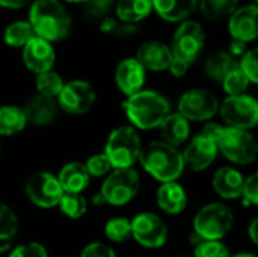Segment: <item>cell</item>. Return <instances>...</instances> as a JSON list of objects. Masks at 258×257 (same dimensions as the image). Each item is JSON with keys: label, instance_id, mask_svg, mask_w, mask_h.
I'll return each mask as SVG.
<instances>
[{"label": "cell", "instance_id": "6da1fadb", "mask_svg": "<svg viewBox=\"0 0 258 257\" xmlns=\"http://www.w3.org/2000/svg\"><path fill=\"white\" fill-rule=\"evenodd\" d=\"M29 23L36 36L48 42L63 39L71 29V18L59 0H35L29 12Z\"/></svg>", "mask_w": 258, "mask_h": 257}, {"label": "cell", "instance_id": "f6af8a7d", "mask_svg": "<svg viewBox=\"0 0 258 257\" xmlns=\"http://www.w3.org/2000/svg\"><path fill=\"white\" fill-rule=\"evenodd\" d=\"M32 0H0L2 8H9V9H20L26 5H29Z\"/></svg>", "mask_w": 258, "mask_h": 257}, {"label": "cell", "instance_id": "277c9868", "mask_svg": "<svg viewBox=\"0 0 258 257\" xmlns=\"http://www.w3.org/2000/svg\"><path fill=\"white\" fill-rule=\"evenodd\" d=\"M141 151L142 144L136 129L132 126H121L109 135L103 153L110 161L113 170H124L132 168L136 161H139Z\"/></svg>", "mask_w": 258, "mask_h": 257}, {"label": "cell", "instance_id": "d590c367", "mask_svg": "<svg viewBox=\"0 0 258 257\" xmlns=\"http://www.w3.org/2000/svg\"><path fill=\"white\" fill-rule=\"evenodd\" d=\"M88 173L91 177H103L107 176L109 171L112 170V164L107 159V156L104 153H98V155H92L86 164H85Z\"/></svg>", "mask_w": 258, "mask_h": 257}, {"label": "cell", "instance_id": "f546056e", "mask_svg": "<svg viewBox=\"0 0 258 257\" xmlns=\"http://www.w3.org/2000/svg\"><path fill=\"white\" fill-rule=\"evenodd\" d=\"M36 89H38V94L41 95H45V97H50V98H54L60 94L62 88H63V80L62 77L54 73V71H45V73H41L36 76Z\"/></svg>", "mask_w": 258, "mask_h": 257}, {"label": "cell", "instance_id": "ab89813d", "mask_svg": "<svg viewBox=\"0 0 258 257\" xmlns=\"http://www.w3.org/2000/svg\"><path fill=\"white\" fill-rule=\"evenodd\" d=\"M80 257H116L115 251L103 242H91L82 251Z\"/></svg>", "mask_w": 258, "mask_h": 257}, {"label": "cell", "instance_id": "60d3db41", "mask_svg": "<svg viewBox=\"0 0 258 257\" xmlns=\"http://www.w3.org/2000/svg\"><path fill=\"white\" fill-rule=\"evenodd\" d=\"M245 201L248 204H255L258 206V171L251 174L246 180H245V186H243V195Z\"/></svg>", "mask_w": 258, "mask_h": 257}, {"label": "cell", "instance_id": "5b68a950", "mask_svg": "<svg viewBox=\"0 0 258 257\" xmlns=\"http://www.w3.org/2000/svg\"><path fill=\"white\" fill-rule=\"evenodd\" d=\"M233 212L224 203H212L204 206L194 220L195 233L203 241H221L233 227Z\"/></svg>", "mask_w": 258, "mask_h": 257}, {"label": "cell", "instance_id": "d6986e66", "mask_svg": "<svg viewBox=\"0 0 258 257\" xmlns=\"http://www.w3.org/2000/svg\"><path fill=\"white\" fill-rule=\"evenodd\" d=\"M23 111H24L27 123L42 127V126H48L53 123V120L56 118L57 106L53 98L36 94L27 100Z\"/></svg>", "mask_w": 258, "mask_h": 257}, {"label": "cell", "instance_id": "ee69618b", "mask_svg": "<svg viewBox=\"0 0 258 257\" xmlns=\"http://www.w3.org/2000/svg\"><path fill=\"white\" fill-rule=\"evenodd\" d=\"M245 53H246V42L233 39V42L230 45V55L237 59L239 56H245Z\"/></svg>", "mask_w": 258, "mask_h": 257}, {"label": "cell", "instance_id": "b9f144b4", "mask_svg": "<svg viewBox=\"0 0 258 257\" xmlns=\"http://www.w3.org/2000/svg\"><path fill=\"white\" fill-rule=\"evenodd\" d=\"M189 62H186V61H183L181 58H177V56H174L172 55V59H171V64H169V71H171V74L172 76H175V77H181V76H184L186 73H187V70H189Z\"/></svg>", "mask_w": 258, "mask_h": 257}, {"label": "cell", "instance_id": "4fadbf2b", "mask_svg": "<svg viewBox=\"0 0 258 257\" xmlns=\"http://www.w3.org/2000/svg\"><path fill=\"white\" fill-rule=\"evenodd\" d=\"M204 45V30L200 23L184 21L177 29L172 42V55L192 64Z\"/></svg>", "mask_w": 258, "mask_h": 257}, {"label": "cell", "instance_id": "4dcf8cb0", "mask_svg": "<svg viewBox=\"0 0 258 257\" xmlns=\"http://www.w3.org/2000/svg\"><path fill=\"white\" fill-rule=\"evenodd\" d=\"M59 209L73 220H77L86 214L88 209V201L82 194H65L62 195L59 201Z\"/></svg>", "mask_w": 258, "mask_h": 257}, {"label": "cell", "instance_id": "f907efd6", "mask_svg": "<svg viewBox=\"0 0 258 257\" xmlns=\"http://www.w3.org/2000/svg\"><path fill=\"white\" fill-rule=\"evenodd\" d=\"M181 257H187V256H181Z\"/></svg>", "mask_w": 258, "mask_h": 257}, {"label": "cell", "instance_id": "cb8c5ba5", "mask_svg": "<svg viewBox=\"0 0 258 257\" xmlns=\"http://www.w3.org/2000/svg\"><path fill=\"white\" fill-rule=\"evenodd\" d=\"M198 0H153V9L166 21H183L197 8Z\"/></svg>", "mask_w": 258, "mask_h": 257}, {"label": "cell", "instance_id": "f1b7e54d", "mask_svg": "<svg viewBox=\"0 0 258 257\" xmlns=\"http://www.w3.org/2000/svg\"><path fill=\"white\" fill-rule=\"evenodd\" d=\"M239 0H201V11L209 20H222L236 12Z\"/></svg>", "mask_w": 258, "mask_h": 257}, {"label": "cell", "instance_id": "8fae6325", "mask_svg": "<svg viewBox=\"0 0 258 257\" xmlns=\"http://www.w3.org/2000/svg\"><path fill=\"white\" fill-rule=\"evenodd\" d=\"M219 111L218 98L207 89H190L178 101V114L187 121H207Z\"/></svg>", "mask_w": 258, "mask_h": 257}, {"label": "cell", "instance_id": "ac0fdd59", "mask_svg": "<svg viewBox=\"0 0 258 257\" xmlns=\"http://www.w3.org/2000/svg\"><path fill=\"white\" fill-rule=\"evenodd\" d=\"M136 59L145 70L163 71L169 68L172 50L160 41H148L138 48Z\"/></svg>", "mask_w": 258, "mask_h": 257}, {"label": "cell", "instance_id": "ffe728a7", "mask_svg": "<svg viewBox=\"0 0 258 257\" xmlns=\"http://www.w3.org/2000/svg\"><path fill=\"white\" fill-rule=\"evenodd\" d=\"M245 179L243 176L231 167L219 168L213 176V188L215 191L227 200H234L243 195Z\"/></svg>", "mask_w": 258, "mask_h": 257}, {"label": "cell", "instance_id": "1f68e13d", "mask_svg": "<svg viewBox=\"0 0 258 257\" xmlns=\"http://www.w3.org/2000/svg\"><path fill=\"white\" fill-rule=\"evenodd\" d=\"M222 85H224V91L228 94V97L242 95L246 91L249 80H248L246 74L243 73L240 64L225 76V79L222 80Z\"/></svg>", "mask_w": 258, "mask_h": 257}, {"label": "cell", "instance_id": "7dc6e473", "mask_svg": "<svg viewBox=\"0 0 258 257\" xmlns=\"http://www.w3.org/2000/svg\"><path fill=\"white\" fill-rule=\"evenodd\" d=\"M94 204H98V206H101V204H106V201H104V198H103V195L98 192V194H95V197H94Z\"/></svg>", "mask_w": 258, "mask_h": 257}, {"label": "cell", "instance_id": "ba28073f", "mask_svg": "<svg viewBox=\"0 0 258 257\" xmlns=\"http://www.w3.org/2000/svg\"><path fill=\"white\" fill-rule=\"evenodd\" d=\"M228 127L249 130L258 124V101L246 94L228 97L219 108Z\"/></svg>", "mask_w": 258, "mask_h": 257}, {"label": "cell", "instance_id": "83f0119b", "mask_svg": "<svg viewBox=\"0 0 258 257\" xmlns=\"http://www.w3.org/2000/svg\"><path fill=\"white\" fill-rule=\"evenodd\" d=\"M36 38V33L29 21H15L9 24L5 30L3 39L9 47H24Z\"/></svg>", "mask_w": 258, "mask_h": 257}, {"label": "cell", "instance_id": "bcb514c9", "mask_svg": "<svg viewBox=\"0 0 258 257\" xmlns=\"http://www.w3.org/2000/svg\"><path fill=\"white\" fill-rule=\"evenodd\" d=\"M249 238L252 239L254 244L258 245V218H255L251 224H249Z\"/></svg>", "mask_w": 258, "mask_h": 257}, {"label": "cell", "instance_id": "f35d334b", "mask_svg": "<svg viewBox=\"0 0 258 257\" xmlns=\"http://www.w3.org/2000/svg\"><path fill=\"white\" fill-rule=\"evenodd\" d=\"M9 257H48V254L44 245L38 242H29L26 245L14 248Z\"/></svg>", "mask_w": 258, "mask_h": 257}, {"label": "cell", "instance_id": "816d5d0a", "mask_svg": "<svg viewBox=\"0 0 258 257\" xmlns=\"http://www.w3.org/2000/svg\"><path fill=\"white\" fill-rule=\"evenodd\" d=\"M257 2H258V0H257Z\"/></svg>", "mask_w": 258, "mask_h": 257}, {"label": "cell", "instance_id": "52a82bcc", "mask_svg": "<svg viewBox=\"0 0 258 257\" xmlns=\"http://www.w3.org/2000/svg\"><path fill=\"white\" fill-rule=\"evenodd\" d=\"M219 151L233 164L246 165L255 161L258 155V144L255 138L242 129L225 127L219 141Z\"/></svg>", "mask_w": 258, "mask_h": 257}, {"label": "cell", "instance_id": "74e56055", "mask_svg": "<svg viewBox=\"0 0 258 257\" xmlns=\"http://www.w3.org/2000/svg\"><path fill=\"white\" fill-rule=\"evenodd\" d=\"M240 67L249 82L258 83V47L245 53L240 61Z\"/></svg>", "mask_w": 258, "mask_h": 257}, {"label": "cell", "instance_id": "d4e9b609", "mask_svg": "<svg viewBox=\"0 0 258 257\" xmlns=\"http://www.w3.org/2000/svg\"><path fill=\"white\" fill-rule=\"evenodd\" d=\"M153 0H119L116 3V15L122 23L135 24L150 15Z\"/></svg>", "mask_w": 258, "mask_h": 257}, {"label": "cell", "instance_id": "7a4b0ae2", "mask_svg": "<svg viewBox=\"0 0 258 257\" xmlns=\"http://www.w3.org/2000/svg\"><path fill=\"white\" fill-rule=\"evenodd\" d=\"M139 162L144 170L162 183L175 182L184 171L183 155L163 141L150 142L142 147Z\"/></svg>", "mask_w": 258, "mask_h": 257}, {"label": "cell", "instance_id": "7c38bea8", "mask_svg": "<svg viewBox=\"0 0 258 257\" xmlns=\"http://www.w3.org/2000/svg\"><path fill=\"white\" fill-rule=\"evenodd\" d=\"M57 103L67 114L83 115L95 103V91L85 80H71L63 85L57 95Z\"/></svg>", "mask_w": 258, "mask_h": 257}, {"label": "cell", "instance_id": "4316f807", "mask_svg": "<svg viewBox=\"0 0 258 257\" xmlns=\"http://www.w3.org/2000/svg\"><path fill=\"white\" fill-rule=\"evenodd\" d=\"M240 64L236 58H233L230 53L225 52H218L212 56L207 58L206 61V73L210 79H215L218 82H222L225 76L236 68Z\"/></svg>", "mask_w": 258, "mask_h": 257}, {"label": "cell", "instance_id": "e0dca14e", "mask_svg": "<svg viewBox=\"0 0 258 257\" xmlns=\"http://www.w3.org/2000/svg\"><path fill=\"white\" fill-rule=\"evenodd\" d=\"M230 32L234 39L248 42L258 36V6L249 5L237 9L230 18Z\"/></svg>", "mask_w": 258, "mask_h": 257}, {"label": "cell", "instance_id": "484cf974", "mask_svg": "<svg viewBox=\"0 0 258 257\" xmlns=\"http://www.w3.org/2000/svg\"><path fill=\"white\" fill-rule=\"evenodd\" d=\"M27 126L24 111L18 106L0 108V136H12Z\"/></svg>", "mask_w": 258, "mask_h": 257}, {"label": "cell", "instance_id": "3957f363", "mask_svg": "<svg viewBox=\"0 0 258 257\" xmlns=\"http://www.w3.org/2000/svg\"><path fill=\"white\" fill-rule=\"evenodd\" d=\"M168 100L156 91H139L124 101V111L135 127L150 130L159 127L169 115Z\"/></svg>", "mask_w": 258, "mask_h": 257}, {"label": "cell", "instance_id": "7402d4cb", "mask_svg": "<svg viewBox=\"0 0 258 257\" xmlns=\"http://www.w3.org/2000/svg\"><path fill=\"white\" fill-rule=\"evenodd\" d=\"M187 203L186 191L177 182L162 183L157 191V204L168 215H177L184 211Z\"/></svg>", "mask_w": 258, "mask_h": 257}, {"label": "cell", "instance_id": "44dd1931", "mask_svg": "<svg viewBox=\"0 0 258 257\" xmlns=\"http://www.w3.org/2000/svg\"><path fill=\"white\" fill-rule=\"evenodd\" d=\"M57 180L65 194H82L88 188L91 176L85 164L70 162L60 170Z\"/></svg>", "mask_w": 258, "mask_h": 257}, {"label": "cell", "instance_id": "836d02e7", "mask_svg": "<svg viewBox=\"0 0 258 257\" xmlns=\"http://www.w3.org/2000/svg\"><path fill=\"white\" fill-rule=\"evenodd\" d=\"M17 232H18V218L15 212L5 203H0V241H8L14 238Z\"/></svg>", "mask_w": 258, "mask_h": 257}, {"label": "cell", "instance_id": "8992f818", "mask_svg": "<svg viewBox=\"0 0 258 257\" xmlns=\"http://www.w3.org/2000/svg\"><path fill=\"white\" fill-rule=\"evenodd\" d=\"M141 188V177L133 168L113 170L101 185L100 194L112 206H124L132 201Z\"/></svg>", "mask_w": 258, "mask_h": 257}, {"label": "cell", "instance_id": "603a6c76", "mask_svg": "<svg viewBox=\"0 0 258 257\" xmlns=\"http://www.w3.org/2000/svg\"><path fill=\"white\" fill-rule=\"evenodd\" d=\"M159 127L163 142L172 147H178L184 144L190 133L189 121L181 114H169Z\"/></svg>", "mask_w": 258, "mask_h": 257}, {"label": "cell", "instance_id": "8d00e7d4", "mask_svg": "<svg viewBox=\"0 0 258 257\" xmlns=\"http://www.w3.org/2000/svg\"><path fill=\"white\" fill-rule=\"evenodd\" d=\"M112 8V0H88L83 12L89 20H104Z\"/></svg>", "mask_w": 258, "mask_h": 257}, {"label": "cell", "instance_id": "5bb4252c", "mask_svg": "<svg viewBox=\"0 0 258 257\" xmlns=\"http://www.w3.org/2000/svg\"><path fill=\"white\" fill-rule=\"evenodd\" d=\"M218 151H219L218 142L200 133L190 139V142L181 153L184 167H187L192 171H204L216 159Z\"/></svg>", "mask_w": 258, "mask_h": 257}, {"label": "cell", "instance_id": "c3c4849f", "mask_svg": "<svg viewBox=\"0 0 258 257\" xmlns=\"http://www.w3.org/2000/svg\"><path fill=\"white\" fill-rule=\"evenodd\" d=\"M230 257H257V256H254V254H251V253H239V254H236V256H230Z\"/></svg>", "mask_w": 258, "mask_h": 257}, {"label": "cell", "instance_id": "2e32d148", "mask_svg": "<svg viewBox=\"0 0 258 257\" xmlns=\"http://www.w3.org/2000/svg\"><path fill=\"white\" fill-rule=\"evenodd\" d=\"M115 82L121 92L127 97L142 91L145 83V68L139 64L138 59L128 58L119 62L115 71Z\"/></svg>", "mask_w": 258, "mask_h": 257}, {"label": "cell", "instance_id": "7bdbcfd3", "mask_svg": "<svg viewBox=\"0 0 258 257\" xmlns=\"http://www.w3.org/2000/svg\"><path fill=\"white\" fill-rule=\"evenodd\" d=\"M224 129L225 127H222V126H219V124H216V123H209L204 129H203V135H206V136H209V138H212L213 141H219V138H221V135H222V132H224Z\"/></svg>", "mask_w": 258, "mask_h": 257}, {"label": "cell", "instance_id": "9c48e42d", "mask_svg": "<svg viewBox=\"0 0 258 257\" xmlns=\"http://www.w3.org/2000/svg\"><path fill=\"white\" fill-rule=\"evenodd\" d=\"M26 194L35 206L51 209L59 206L63 189L56 176L50 173H36L26 182Z\"/></svg>", "mask_w": 258, "mask_h": 257}, {"label": "cell", "instance_id": "e575fe53", "mask_svg": "<svg viewBox=\"0 0 258 257\" xmlns=\"http://www.w3.org/2000/svg\"><path fill=\"white\" fill-rule=\"evenodd\" d=\"M194 257H230V251L221 241H201L195 247Z\"/></svg>", "mask_w": 258, "mask_h": 257}, {"label": "cell", "instance_id": "d6a6232c", "mask_svg": "<svg viewBox=\"0 0 258 257\" xmlns=\"http://www.w3.org/2000/svg\"><path fill=\"white\" fill-rule=\"evenodd\" d=\"M104 235L113 242H125L132 236V221L124 217L112 218L104 226Z\"/></svg>", "mask_w": 258, "mask_h": 257}, {"label": "cell", "instance_id": "9a60e30c", "mask_svg": "<svg viewBox=\"0 0 258 257\" xmlns=\"http://www.w3.org/2000/svg\"><path fill=\"white\" fill-rule=\"evenodd\" d=\"M54 59L56 55L51 44L42 38L36 36L23 47V62L30 71L36 74L50 71Z\"/></svg>", "mask_w": 258, "mask_h": 257}, {"label": "cell", "instance_id": "30bf717a", "mask_svg": "<svg viewBox=\"0 0 258 257\" xmlns=\"http://www.w3.org/2000/svg\"><path fill=\"white\" fill-rule=\"evenodd\" d=\"M132 236L145 248H160L166 244L168 227L156 214L142 212L132 221Z\"/></svg>", "mask_w": 258, "mask_h": 257}, {"label": "cell", "instance_id": "681fc988", "mask_svg": "<svg viewBox=\"0 0 258 257\" xmlns=\"http://www.w3.org/2000/svg\"><path fill=\"white\" fill-rule=\"evenodd\" d=\"M65 2H70V3H86L88 0H65Z\"/></svg>", "mask_w": 258, "mask_h": 257}]
</instances>
